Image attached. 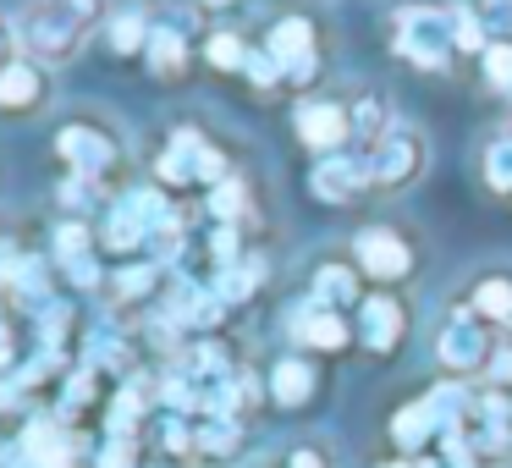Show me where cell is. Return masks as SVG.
<instances>
[{
	"label": "cell",
	"mask_w": 512,
	"mask_h": 468,
	"mask_svg": "<svg viewBox=\"0 0 512 468\" xmlns=\"http://www.w3.org/2000/svg\"><path fill=\"white\" fill-rule=\"evenodd\" d=\"M105 12H111V0H28L12 23L17 50L39 67H61L94 39Z\"/></svg>",
	"instance_id": "6da1fadb"
},
{
	"label": "cell",
	"mask_w": 512,
	"mask_h": 468,
	"mask_svg": "<svg viewBox=\"0 0 512 468\" xmlns=\"http://www.w3.org/2000/svg\"><path fill=\"white\" fill-rule=\"evenodd\" d=\"M397 50L424 72H441L457 56V6H402L397 12Z\"/></svg>",
	"instance_id": "7a4b0ae2"
},
{
	"label": "cell",
	"mask_w": 512,
	"mask_h": 468,
	"mask_svg": "<svg viewBox=\"0 0 512 468\" xmlns=\"http://www.w3.org/2000/svg\"><path fill=\"white\" fill-rule=\"evenodd\" d=\"M56 155L72 166V177L105 182L116 166H122V138L105 133V127H94V122H67L56 133Z\"/></svg>",
	"instance_id": "3957f363"
},
{
	"label": "cell",
	"mask_w": 512,
	"mask_h": 468,
	"mask_svg": "<svg viewBox=\"0 0 512 468\" xmlns=\"http://www.w3.org/2000/svg\"><path fill=\"white\" fill-rule=\"evenodd\" d=\"M364 171H369V188L375 193H402L424 171V138L413 127H391L380 144H369Z\"/></svg>",
	"instance_id": "277c9868"
},
{
	"label": "cell",
	"mask_w": 512,
	"mask_h": 468,
	"mask_svg": "<svg viewBox=\"0 0 512 468\" xmlns=\"http://www.w3.org/2000/svg\"><path fill=\"white\" fill-rule=\"evenodd\" d=\"M166 199H160V188H127L122 199L111 204V215H105V248H138L149 243V232H155L160 221H166Z\"/></svg>",
	"instance_id": "5b68a950"
},
{
	"label": "cell",
	"mask_w": 512,
	"mask_h": 468,
	"mask_svg": "<svg viewBox=\"0 0 512 468\" xmlns=\"http://www.w3.org/2000/svg\"><path fill=\"white\" fill-rule=\"evenodd\" d=\"M490 353H496V342H490L479 314H452V320L441 325V336H435V358H441L452 375H485Z\"/></svg>",
	"instance_id": "8992f818"
},
{
	"label": "cell",
	"mask_w": 512,
	"mask_h": 468,
	"mask_svg": "<svg viewBox=\"0 0 512 468\" xmlns=\"http://www.w3.org/2000/svg\"><path fill=\"white\" fill-rule=\"evenodd\" d=\"M353 259H358V270H364V276L380 281V287L413 276V248H408V237H397L391 226H369V232H358Z\"/></svg>",
	"instance_id": "52a82bcc"
},
{
	"label": "cell",
	"mask_w": 512,
	"mask_h": 468,
	"mask_svg": "<svg viewBox=\"0 0 512 468\" xmlns=\"http://www.w3.org/2000/svg\"><path fill=\"white\" fill-rule=\"evenodd\" d=\"M226 177H232V171H226L221 149H210L199 133H188V127L171 138L166 160H160V182H226Z\"/></svg>",
	"instance_id": "ba28073f"
},
{
	"label": "cell",
	"mask_w": 512,
	"mask_h": 468,
	"mask_svg": "<svg viewBox=\"0 0 512 468\" xmlns=\"http://www.w3.org/2000/svg\"><path fill=\"white\" fill-rule=\"evenodd\" d=\"M468 452H485V457H501L512 452V397L501 391H479L474 397V419H468Z\"/></svg>",
	"instance_id": "9c48e42d"
},
{
	"label": "cell",
	"mask_w": 512,
	"mask_h": 468,
	"mask_svg": "<svg viewBox=\"0 0 512 468\" xmlns=\"http://www.w3.org/2000/svg\"><path fill=\"white\" fill-rule=\"evenodd\" d=\"M50 105V72L39 61L17 56L12 67H0V111L6 116H34Z\"/></svg>",
	"instance_id": "30bf717a"
},
{
	"label": "cell",
	"mask_w": 512,
	"mask_h": 468,
	"mask_svg": "<svg viewBox=\"0 0 512 468\" xmlns=\"http://www.w3.org/2000/svg\"><path fill=\"white\" fill-rule=\"evenodd\" d=\"M402 336H408V309L391 292H375V298L358 303V342L369 353H397Z\"/></svg>",
	"instance_id": "8fae6325"
},
{
	"label": "cell",
	"mask_w": 512,
	"mask_h": 468,
	"mask_svg": "<svg viewBox=\"0 0 512 468\" xmlns=\"http://www.w3.org/2000/svg\"><path fill=\"white\" fill-rule=\"evenodd\" d=\"M265 50L281 61V72H287L292 83H309L314 78V23H309V17H281V23L270 28Z\"/></svg>",
	"instance_id": "7c38bea8"
},
{
	"label": "cell",
	"mask_w": 512,
	"mask_h": 468,
	"mask_svg": "<svg viewBox=\"0 0 512 468\" xmlns=\"http://www.w3.org/2000/svg\"><path fill=\"white\" fill-rule=\"evenodd\" d=\"M298 138L320 155H342V144L353 138V116L336 100H303L298 105Z\"/></svg>",
	"instance_id": "4fadbf2b"
},
{
	"label": "cell",
	"mask_w": 512,
	"mask_h": 468,
	"mask_svg": "<svg viewBox=\"0 0 512 468\" xmlns=\"http://www.w3.org/2000/svg\"><path fill=\"white\" fill-rule=\"evenodd\" d=\"M287 331H292V342L314 347V353H342L353 342L342 309H331V303H303L298 314H287Z\"/></svg>",
	"instance_id": "5bb4252c"
},
{
	"label": "cell",
	"mask_w": 512,
	"mask_h": 468,
	"mask_svg": "<svg viewBox=\"0 0 512 468\" xmlns=\"http://www.w3.org/2000/svg\"><path fill=\"white\" fill-rule=\"evenodd\" d=\"M17 452H23L34 468H72V457H78V435L61 430L56 419H34L23 430V441H17Z\"/></svg>",
	"instance_id": "9a60e30c"
},
{
	"label": "cell",
	"mask_w": 512,
	"mask_h": 468,
	"mask_svg": "<svg viewBox=\"0 0 512 468\" xmlns=\"http://www.w3.org/2000/svg\"><path fill=\"white\" fill-rule=\"evenodd\" d=\"M358 193H369L364 160H353V155H325L320 166H314V199H325V204H353Z\"/></svg>",
	"instance_id": "2e32d148"
},
{
	"label": "cell",
	"mask_w": 512,
	"mask_h": 468,
	"mask_svg": "<svg viewBox=\"0 0 512 468\" xmlns=\"http://www.w3.org/2000/svg\"><path fill=\"white\" fill-rule=\"evenodd\" d=\"M259 287H265V259H259V254H243V259H232V265H221V270H215V281H210V292L226 303V309L248 303Z\"/></svg>",
	"instance_id": "e0dca14e"
},
{
	"label": "cell",
	"mask_w": 512,
	"mask_h": 468,
	"mask_svg": "<svg viewBox=\"0 0 512 468\" xmlns=\"http://www.w3.org/2000/svg\"><path fill=\"white\" fill-rule=\"evenodd\" d=\"M479 177H485V188L496 199H512V127L485 138V149H479Z\"/></svg>",
	"instance_id": "ac0fdd59"
},
{
	"label": "cell",
	"mask_w": 512,
	"mask_h": 468,
	"mask_svg": "<svg viewBox=\"0 0 512 468\" xmlns=\"http://www.w3.org/2000/svg\"><path fill=\"white\" fill-rule=\"evenodd\" d=\"M309 397H314L309 358H281V364L270 369V402H281V408H303Z\"/></svg>",
	"instance_id": "d6986e66"
},
{
	"label": "cell",
	"mask_w": 512,
	"mask_h": 468,
	"mask_svg": "<svg viewBox=\"0 0 512 468\" xmlns=\"http://www.w3.org/2000/svg\"><path fill=\"white\" fill-rule=\"evenodd\" d=\"M193 446H199L204 457H232L237 446H243V419H232V413H204V419L193 424Z\"/></svg>",
	"instance_id": "ffe728a7"
},
{
	"label": "cell",
	"mask_w": 512,
	"mask_h": 468,
	"mask_svg": "<svg viewBox=\"0 0 512 468\" xmlns=\"http://www.w3.org/2000/svg\"><path fill=\"white\" fill-rule=\"evenodd\" d=\"M149 34H155V23H149L138 6H122V12L105 23V39H111L116 56H144V50H149Z\"/></svg>",
	"instance_id": "44dd1931"
},
{
	"label": "cell",
	"mask_w": 512,
	"mask_h": 468,
	"mask_svg": "<svg viewBox=\"0 0 512 468\" xmlns=\"http://www.w3.org/2000/svg\"><path fill=\"white\" fill-rule=\"evenodd\" d=\"M474 314L479 320H490V325H507V336H512V276H479L474 281Z\"/></svg>",
	"instance_id": "7402d4cb"
},
{
	"label": "cell",
	"mask_w": 512,
	"mask_h": 468,
	"mask_svg": "<svg viewBox=\"0 0 512 468\" xmlns=\"http://www.w3.org/2000/svg\"><path fill=\"white\" fill-rule=\"evenodd\" d=\"M144 56H149V72H155V78H177L182 61H188V39H182V28H155Z\"/></svg>",
	"instance_id": "603a6c76"
},
{
	"label": "cell",
	"mask_w": 512,
	"mask_h": 468,
	"mask_svg": "<svg viewBox=\"0 0 512 468\" xmlns=\"http://www.w3.org/2000/svg\"><path fill=\"white\" fill-rule=\"evenodd\" d=\"M391 441H397L402 452H424V441H435V419H430V408H424V397L408 402V408L391 419Z\"/></svg>",
	"instance_id": "cb8c5ba5"
},
{
	"label": "cell",
	"mask_w": 512,
	"mask_h": 468,
	"mask_svg": "<svg viewBox=\"0 0 512 468\" xmlns=\"http://www.w3.org/2000/svg\"><path fill=\"white\" fill-rule=\"evenodd\" d=\"M358 298V281L347 265H320V276H314V303H331V309H347V303Z\"/></svg>",
	"instance_id": "d4e9b609"
},
{
	"label": "cell",
	"mask_w": 512,
	"mask_h": 468,
	"mask_svg": "<svg viewBox=\"0 0 512 468\" xmlns=\"http://www.w3.org/2000/svg\"><path fill=\"white\" fill-rule=\"evenodd\" d=\"M210 210L221 215L226 226H237L248 215V182L243 177H226V182H215L210 188Z\"/></svg>",
	"instance_id": "484cf974"
},
{
	"label": "cell",
	"mask_w": 512,
	"mask_h": 468,
	"mask_svg": "<svg viewBox=\"0 0 512 468\" xmlns=\"http://www.w3.org/2000/svg\"><path fill=\"white\" fill-rule=\"evenodd\" d=\"M155 287H160V265H127V270H116V281H111L116 303H138Z\"/></svg>",
	"instance_id": "4316f807"
},
{
	"label": "cell",
	"mask_w": 512,
	"mask_h": 468,
	"mask_svg": "<svg viewBox=\"0 0 512 468\" xmlns=\"http://www.w3.org/2000/svg\"><path fill=\"white\" fill-rule=\"evenodd\" d=\"M204 61H210L215 72H243L248 45L237 34H210V39H204Z\"/></svg>",
	"instance_id": "83f0119b"
},
{
	"label": "cell",
	"mask_w": 512,
	"mask_h": 468,
	"mask_svg": "<svg viewBox=\"0 0 512 468\" xmlns=\"http://www.w3.org/2000/svg\"><path fill=\"white\" fill-rule=\"evenodd\" d=\"M474 17H479L490 45H512V0H479Z\"/></svg>",
	"instance_id": "f1b7e54d"
},
{
	"label": "cell",
	"mask_w": 512,
	"mask_h": 468,
	"mask_svg": "<svg viewBox=\"0 0 512 468\" xmlns=\"http://www.w3.org/2000/svg\"><path fill=\"white\" fill-rule=\"evenodd\" d=\"M391 133V111L380 100H358L353 111V138H364V144H380V138Z\"/></svg>",
	"instance_id": "f546056e"
},
{
	"label": "cell",
	"mask_w": 512,
	"mask_h": 468,
	"mask_svg": "<svg viewBox=\"0 0 512 468\" xmlns=\"http://www.w3.org/2000/svg\"><path fill=\"white\" fill-rule=\"evenodd\" d=\"M419 468H474V452H468L463 435H441V441H435V452L419 457Z\"/></svg>",
	"instance_id": "4dcf8cb0"
},
{
	"label": "cell",
	"mask_w": 512,
	"mask_h": 468,
	"mask_svg": "<svg viewBox=\"0 0 512 468\" xmlns=\"http://www.w3.org/2000/svg\"><path fill=\"white\" fill-rule=\"evenodd\" d=\"M0 287L39 292L45 287V265H39V259H0Z\"/></svg>",
	"instance_id": "1f68e13d"
},
{
	"label": "cell",
	"mask_w": 512,
	"mask_h": 468,
	"mask_svg": "<svg viewBox=\"0 0 512 468\" xmlns=\"http://www.w3.org/2000/svg\"><path fill=\"white\" fill-rule=\"evenodd\" d=\"M56 254H61V265H72V259H89V226H83L78 215L56 226Z\"/></svg>",
	"instance_id": "d6a6232c"
},
{
	"label": "cell",
	"mask_w": 512,
	"mask_h": 468,
	"mask_svg": "<svg viewBox=\"0 0 512 468\" xmlns=\"http://www.w3.org/2000/svg\"><path fill=\"white\" fill-rule=\"evenodd\" d=\"M485 386H490V391H501V397H512V336H501L496 353H490V364H485Z\"/></svg>",
	"instance_id": "836d02e7"
},
{
	"label": "cell",
	"mask_w": 512,
	"mask_h": 468,
	"mask_svg": "<svg viewBox=\"0 0 512 468\" xmlns=\"http://www.w3.org/2000/svg\"><path fill=\"white\" fill-rule=\"evenodd\" d=\"M243 72L248 78L259 83V94H276V83L287 78V72H281V61L270 56V50H248V61H243Z\"/></svg>",
	"instance_id": "e575fe53"
},
{
	"label": "cell",
	"mask_w": 512,
	"mask_h": 468,
	"mask_svg": "<svg viewBox=\"0 0 512 468\" xmlns=\"http://www.w3.org/2000/svg\"><path fill=\"white\" fill-rule=\"evenodd\" d=\"M479 61H485V83H490V89L512 94V45H490Z\"/></svg>",
	"instance_id": "d590c367"
},
{
	"label": "cell",
	"mask_w": 512,
	"mask_h": 468,
	"mask_svg": "<svg viewBox=\"0 0 512 468\" xmlns=\"http://www.w3.org/2000/svg\"><path fill=\"white\" fill-rule=\"evenodd\" d=\"M138 463V446L122 441V435H111V446L100 452V468H133Z\"/></svg>",
	"instance_id": "8d00e7d4"
},
{
	"label": "cell",
	"mask_w": 512,
	"mask_h": 468,
	"mask_svg": "<svg viewBox=\"0 0 512 468\" xmlns=\"http://www.w3.org/2000/svg\"><path fill=\"white\" fill-rule=\"evenodd\" d=\"M67 276L78 281V287H100V265H94V259H72Z\"/></svg>",
	"instance_id": "74e56055"
},
{
	"label": "cell",
	"mask_w": 512,
	"mask_h": 468,
	"mask_svg": "<svg viewBox=\"0 0 512 468\" xmlns=\"http://www.w3.org/2000/svg\"><path fill=\"white\" fill-rule=\"evenodd\" d=\"M12 50H17V28L12 23H6V17H0V67H12Z\"/></svg>",
	"instance_id": "f35d334b"
},
{
	"label": "cell",
	"mask_w": 512,
	"mask_h": 468,
	"mask_svg": "<svg viewBox=\"0 0 512 468\" xmlns=\"http://www.w3.org/2000/svg\"><path fill=\"white\" fill-rule=\"evenodd\" d=\"M287 468H325V452H320V446H298Z\"/></svg>",
	"instance_id": "ab89813d"
},
{
	"label": "cell",
	"mask_w": 512,
	"mask_h": 468,
	"mask_svg": "<svg viewBox=\"0 0 512 468\" xmlns=\"http://www.w3.org/2000/svg\"><path fill=\"white\" fill-rule=\"evenodd\" d=\"M12 358H17V336H12V325L0 320V369H12Z\"/></svg>",
	"instance_id": "60d3db41"
},
{
	"label": "cell",
	"mask_w": 512,
	"mask_h": 468,
	"mask_svg": "<svg viewBox=\"0 0 512 468\" xmlns=\"http://www.w3.org/2000/svg\"><path fill=\"white\" fill-rule=\"evenodd\" d=\"M204 12H226V6H232V0H199Z\"/></svg>",
	"instance_id": "b9f144b4"
},
{
	"label": "cell",
	"mask_w": 512,
	"mask_h": 468,
	"mask_svg": "<svg viewBox=\"0 0 512 468\" xmlns=\"http://www.w3.org/2000/svg\"><path fill=\"white\" fill-rule=\"evenodd\" d=\"M380 468H419V463H408V457H391V463H380Z\"/></svg>",
	"instance_id": "7bdbcfd3"
}]
</instances>
